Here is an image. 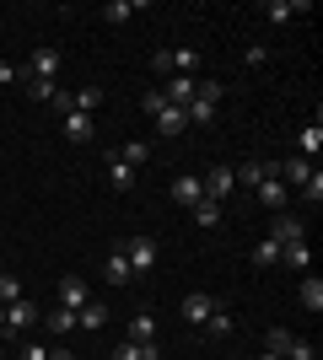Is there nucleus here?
Instances as JSON below:
<instances>
[{"label":"nucleus","instance_id":"1","mask_svg":"<svg viewBox=\"0 0 323 360\" xmlns=\"http://www.w3.org/2000/svg\"><path fill=\"white\" fill-rule=\"evenodd\" d=\"M119 253L129 258V274H151V269H156V253H162V248H156V237H146V231H140V237L124 242Z\"/></svg>","mask_w":323,"mask_h":360},{"label":"nucleus","instance_id":"2","mask_svg":"<svg viewBox=\"0 0 323 360\" xmlns=\"http://www.w3.org/2000/svg\"><path fill=\"white\" fill-rule=\"evenodd\" d=\"M215 103H221V86H215V81H200L194 103L184 108V119H189V124H210V119H215Z\"/></svg>","mask_w":323,"mask_h":360},{"label":"nucleus","instance_id":"3","mask_svg":"<svg viewBox=\"0 0 323 360\" xmlns=\"http://www.w3.org/2000/svg\"><path fill=\"white\" fill-rule=\"evenodd\" d=\"M253 194H259V205H264V210H286V199H291V188H286V183H280V172L270 167V172L259 178V188H253Z\"/></svg>","mask_w":323,"mask_h":360},{"label":"nucleus","instance_id":"4","mask_svg":"<svg viewBox=\"0 0 323 360\" xmlns=\"http://www.w3.org/2000/svg\"><path fill=\"white\" fill-rule=\"evenodd\" d=\"M167 97V108H189L194 103V91H200V75H167V86H156Z\"/></svg>","mask_w":323,"mask_h":360},{"label":"nucleus","instance_id":"5","mask_svg":"<svg viewBox=\"0 0 323 360\" xmlns=\"http://www.w3.org/2000/svg\"><path fill=\"white\" fill-rule=\"evenodd\" d=\"M205 199H210V205H227L232 199V188H237V178H232V167H210V172H205Z\"/></svg>","mask_w":323,"mask_h":360},{"label":"nucleus","instance_id":"6","mask_svg":"<svg viewBox=\"0 0 323 360\" xmlns=\"http://www.w3.org/2000/svg\"><path fill=\"white\" fill-rule=\"evenodd\" d=\"M22 70H27V81H54V75H60V54H54V49H32Z\"/></svg>","mask_w":323,"mask_h":360},{"label":"nucleus","instance_id":"7","mask_svg":"<svg viewBox=\"0 0 323 360\" xmlns=\"http://www.w3.org/2000/svg\"><path fill=\"white\" fill-rule=\"evenodd\" d=\"M215 307H221V301H215L210 290H189V296H184V323H200V328H205V317H210Z\"/></svg>","mask_w":323,"mask_h":360},{"label":"nucleus","instance_id":"8","mask_svg":"<svg viewBox=\"0 0 323 360\" xmlns=\"http://www.w3.org/2000/svg\"><path fill=\"white\" fill-rule=\"evenodd\" d=\"M270 242H280V248H291V242H308V226L296 221V215H275V226H270Z\"/></svg>","mask_w":323,"mask_h":360},{"label":"nucleus","instance_id":"9","mask_svg":"<svg viewBox=\"0 0 323 360\" xmlns=\"http://www.w3.org/2000/svg\"><path fill=\"white\" fill-rule=\"evenodd\" d=\"M167 194H172V205L194 210V205L205 199V183H200V178H189V172H184V178H172V188H167Z\"/></svg>","mask_w":323,"mask_h":360},{"label":"nucleus","instance_id":"10","mask_svg":"<svg viewBox=\"0 0 323 360\" xmlns=\"http://www.w3.org/2000/svg\"><path fill=\"white\" fill-rule=\"evenodd\" d=\"M32 323H38V307H32L27 296H22V301H11V307H6V333H27Z\"/></svg>","mask_w":323,"mask_h":360},{"label":"nucleus","instance_id":"11","mask_svg":"<svg viewBox=\"0 0 323 360\" xmlns=\"http://www.w3.org/2000/svg\"><path fill=\"white\" fill-rule=\"evenodd\" d=\"M87 301H92V290H87V280H81V274H65V280H60V307H70V312H81Z\"/></svg>","mask_w":323,"mask_h":360},{"label":"nucleus","instance_id":"12","mask_svg":"<svg viewBox=\"0 0 323 360\" xmlns=\"http://www.w3.org/2000/svg\"><path fill=\"white\" fill-rule=\"evenodd\" d=\"M92 135H97L92 113H65V140H76V146H81V140H92Z\"/></svg>","mask_w":323,"mask_h":360},{"label":"nucleus","instance_id":"13","mask_svg":"<svg viewBox=\"0 0 323 360\" xmlns=\"http://www.w3.org/2000/svg\"><path fill=\"white\" fill-rule=\"evenodd\" d=\"M103 280H108V285H129V280H135V274H129V258H124L119 248L108 253V264H103Z\"/></svg>","mask_w":323,"mask_h":360},{"label":"nucleus","instance_id":"14","mask_svg":"<svg viewBox=\"0 0 323 360\" xmlns=\"http://www.w3.org/2000/svg\"><path fill=\"white\" fill-rule=\"evenodd\" d=\"M103 323H108V307H103V301H87V307H81V312H76V328H87V333H97V328H103Z\"/></svg>","mask_w":323,"mask_h":360},{"label":"nucleus","instance_id":"15","mask_svg":"<svg viewBox=\"0 0 323 360\" xmlns=\"http://www.w3.org/2000/svg\"><path fill=\"white\" fill-rule=\"evenodd\" d=\"M44 328L54 333V339H65V333H76V312H70V307H54V312L44 317Z\"/></svg>","mask_w":323,"mask_h":360},{"label":"nucleus","instance_id":"16","mask_svg":"<svg viewBox=\"0 0 323 360\" xmlns=\"http://www.w3.org/2000/svg\"><path fill=\"white\" fill-rule=\"evenodd\" d=\"M275 172H280V183H291V188H302V183L312 178V162H302V156H291V162H286V167H275Z\"/></svg>","mask_w":323,"mask_h":360},{"label":"nucleus","instance_id":"17","mask_svg":"<svg viewBox=\"0 0 323 360\" xmlns=\"http://www.w3.org/2000/svg\"><path fill=\"white\" fill-rule=\"evenodd\" d=\"M189 119H184V108H162L156 113V135H184Z\"/></svg>","mask_w":323,"mask_h":360},{"label":"nucleus","instance_id":"18","mask_svg":"<svg viewBox=\"0 0 323 360\" xmlns=\"http://www.w3.org/2000/svg\"><path fill=\"white\" fill-rule=\"evenodd\" d=\"M296 146H302V162H312V156H318V150H323V124L312 119L308 129H302V135H296Z\"/></svg>","mask_w":323,"mask_h":360},{"label":"nucleus","instance_id":"19","mask_svg":"<svg viewBox=\"0 0 323 360\" xmlns=\"http://www.w3.org/2000/svg\"><path fill=\"white\" fill-rule=\"evenodd\" d=\"M302 11H308L302 0H270V6H264V16H270V22H296Z\"/></svg>","mask_w":323,"mask_h":360},{"label":"nucleus","instance_id":"20","mask_svg":"<svg viewBox=\"0 0 323 360\" xmlns=\"http://www.w3.org/2000/svg\"><path fill=\"white\" fill-rule=\"evenodd\" d=\"M103 162H108V183H113V188H129V183H135V167H124L113 150H103Z\"/></svg>","mask_w":323,"mask_h":360},{"label":"nucleus","instance_id":"21","mask_svg":"<svg viewBox=\"0 0 323 360\" xmlns=\"http://www.w3.org/2000/svg\"><path fill=\"white\" fill-rule=\"evenodd\" d=\"M97 108H103V91H97V86L70 91V113H97Z\"/></svg>","mask_w":323,"mask_h":360},{"label":"nucleus","instance_id":"22","mask_svg":"<svg viewBox=\"0 0 323 360\" xmlns=\"http://www.w3.org/2000/svg\"><path fill=\"white\" fill-rule=\"evenodd\" d=\"M113 156H119L124 167H146V156H151V146H146V140H129V146H113Z\"/></svg>","mask_w":323,"mask_h":360},{"label":"nucleus","instance_id":"23","mask_svg":"<svg viewBox=\"0 0 323 360\" xmlns=\"http://www.w3.org/2000/svg\"><path fill=\"white\" fill-rule=\"evenodd\" d=\"M151 339H156V317H146V312L129 317V345H151Z\"/></svg>","mask_w":323,"mask_h":360},{"label":"nucleus","instance_id":"24","mask_svg":"<svg viewBox=\"0 0 323 360\" xmlns=\"http://www.w3.org/2000/svg\"><path fill=\"white\" fill-rule=\"evenodd\" d=\"M135 11H140L135 0H108V6H103V22H113V27H119V22H129Z\"/></svg>","mask_w":323,"mask_h":360},{"label":"nucleus","instance_id":"25","mask_svg":"<svg viewBox=\"0 0 323 360\" xmlns=\"http://www.w3.org/2000/svg\"><path fill=\"white\" fill-rule=\"evenodd\" d=\"M172 75H200V54L194 49H172Z\"/></svg>","mask_w":323,"mask_h":360},{"label":"nucleus","instance_id":"26","mask_svg":"<svg viewBox=\"0 0 323 360\" xmlns=\"http://www.w3.org/2000/svg\"><path fill=\"white\" fill-rule=\"evenodd\" d=\"M205 328H210V333H215V339H227V333H232V328H237V317H232V312H227V307H215V312H210V317H205Z\"/></svg>","mask_w":323,"mask_h":360},{"label":"nucleus","instance_id":"27","mask_svg":"<svg viewBox=\"0 0 323 360\" xmlns=\"http://www.w3.org/2000/svg\"><path fill=\"white\" fill-rule=\"evenodd\" d=\"M291 339H296L291 328H270V333H264V349H270V355H280V360H286V349H291Z\"/></svg>","mask_w":323,"mask_h":360},{"label":"nucleus","instance_id":"28","mask_svg":"<svg viewBox=\"0 0 323 360\" xmlns=\"http://www.w3.org/2000/svg\"><path fill=\"white\" fill-rule=\"evenodd\" d=\"M302 307H308V312H323V280H318V274L302 280Z\"/></svg>","mask_w":323,"mask_h":360},{"label":"nucleus","instance_id":"29","mask_svg":"<svg viewBox=\"0 0 323 360\" xmlns=\"http://www.w3.org/2000/svg\"><path fill=\"white\" fill-rule=\"evenodd\" d=\"M280 264H291V269H308V264H312L308 242H291V248H280Z\"/></svg>","mask_w":323,"mask_h":360},{"label":"nucleus","instance_id":"30","mask_svg":"<svg viewBox=\"0 0 323 360\" xmlns=\"http://www.w3.org/2000/svg\"><path fill=\"white\" fill-rule=\"evenodd\" d=\"M264 172H270L264 162H243V167H232V178H237V183H248V188H259V178H264Z\"/></svg>","mask_w":323,"mask_h":360},{"label":"nucleus","instance_id":"31","mask_svg":"<svg viewBox=\"0 0 323 360\" xmlns=\"http://www.w3.org/2000/svg\"><path fill=\"white\" fill-rule=\"evenodd\" d=\"M253 264H259V269H275V264H280V242L264 237L259 248H253Z\"/></svg>","mask_w":323,"mask_h":360},{"label":"nucleus","instance_id":"32","mask_svg":"<svg viewBox=\"0 0 323 360\" xmlns=\"http://www.w3.org/2000/svg\"><path fill=\"white\" fill-rule=\"evenodd\" d=\"M22 91H27L32 103H49V97L60 91V81H22Z\"/></svg>","mask_w":323,"mask_h":360},{"label":"nucleus","instance_id":"33","mask_svg":"<svg viewBox=\"0 0 323 360\" xmlns=\"http://www.w3.org/2000/svg\"><path fill=\"white\" fill-rule=\"evenodd\" d=\"M11 301H22V280H16V274H0V307H11Z\"/></svg>","mask_w":323,"mask_h":360},{"label":"nucleus","instance_id":"34","mask_svg":"<svg viewBox=\"0 0 323 360\" xmlns=\"http://www.w3.org/2000/svg\"><path fill=\"white\" fill-rule=\"evenodd\" d=\"M286 360H318V345H312V339H291Z\"/></svg>","mask_w":323,"mask_h":360},{"label":"nucleus","instance_id":"35","mask_svg":"<svg viewBox=\"0 0 323 360\" xmlns=\"http://www.w3.org/2000/svg\"><path fill=\"white\" fill-rule=\"evenodd\" d=\"M22 81H27V70H22V65L0 60V86H22Z\"/></svg>","mask_w":323,"mask_h":360},{"label":"nucleus","instance_id":"36","mask_svg":"<svg viewBox=\"0 0 323 360\" xmlns=\"http://www.w3.org/2000/svg\"><path fill=\"white\" fill-rule=\"evenodd\" d=\"M194 221H200V226H215V221H221V205H210V199H200V205H194Z\"/></svg>","mask_w":323,"mask_h":360},{"label":"nucleus","instance_id":"37","mask_svg":"<svg viewBox=\"0 0 323 360\" xmlns=\"http://www.w3.org/2000/svg\"><path fill=\"white\" fill-rule=\"evenodd\" d=\"M302 199H312V205L323 199V172H318V167H312V178L302 183Z\"/></svg>","mask_w":323,"mask_h":360},{"label":"nucleus","instance_id":"38","mask_svg":"<svg viewBox=\"0 0 323 360\" xmlns=\"http://www.w3.org/2000/svg\"><path fill=\"white\" fill-rule=\"evenodd\" d=\"M151 70L156 75H172V49H156V54H151Z\"/></svg>","mask_w":323,"mask_h":360},{"label":"nucleus","instance_id":"39","mask_svg":"<svg viewBox=\"0 0 323 360\" xmlns=\"http://www.w3.org/2000/svg\"><path fill=\"white\" fill-rule=\"evenodd\" d=\"M140 108H146V113H151V119H156V113L167 108V97H162V91H146V97H140Z\"/></svg>","mask_w":323,"mask_h":360},{"label":"nucleus","instance_id":"40","mask_svg":"<svg viewBox=\"0 0 323 360\" xmlns=\"http://www.w3.org/2000/svg\"><path fill=\"white\" fill-rule=\"evenodd\" d=\"M49 108H54V113L65 119V113H70V91H54V97H49Z\"/></svg>","mask_w":323,"mask_h":360},{"label":"nucleus","instance_id":"41","mask_svg":"<svg viewBox=\"0 0 323 360\" xmlns=\"http://www.w3.org/2000/svg\"><path fill=\"white\" fill-rule=\"evenodd\" d=\"M264 60H270V54H264V49H259V44H248V54H243V65H253V70H259V65H264Z\"/></svg>","mask_w":323,"mask_h":360},{"label":"nucleus","instance_id":"42","mask_svg":"<svg viewBox=\"0 0 323 360\" xmlns=\"http://www.w3.org/2000/svg\"><path fill=\"white\" fill-rule=\"evenodd\" d=\"M113 360H140V349H135V345H129V339H124V345H119V349H113Z\"/></svg>","mask_w":323,"mask_h":360},{"label":"nucleus","instance_id":"43","mask_svg":"<svg viewBox=\"0 0 323 360\" xmlns=\"http://www.w3.org/2000/svg\"><path fill=\"white\" fill-rule=\"evenodd\" d=\"M140 349V360H162V345H156V339H151V345H135Z\"/></svg>","mask_w":323,"mask_h":360},{"label":"nucleus","instance_id":"44","mask_svg":"<svg viewBox=\"0 0 323 360\" xmlns=\"http://www.w3.org/2000/svg\"><path fill=\"white\" fill-rule=\"evenodd\" d=\"M22 360H49V345H27V349H22Z\"/></svg>","mask_w":323,"mask_h":360},{"label":"nucleus","instance_id":"45","mask_svg":"<svg viewBox=\"0 0 323 360\" xmlns=\"http://www.w3.org/2000/svg\"><path fill=\"white\" fill-rule=\"evenodd\" d=\"M49 360H76V355H70L65 345H54V349H49Z\"/></svg>","mask_w":323,"mask_h":360},{"label":"nucleus","instance_id":"46","mask_svg":"<svg viewBox=\"0 0 323 360\" xmlns=\"http://www.w3.org/2000/svg\"><path fill=\"white\" fill-rule=\"evenodd\" d=\"M0 333H6V307H0Z\"/></svg>","mask_w":323,"mask_h":360},{"label":"nucleus","instance_id":"47","mask_svg":"<svg viewBox=\"0 0 323 360\" xmlns=\"http://www.w3.org/2000/svg\"><path fill=\"white\" fill-rule=\"evenodd\" d=\"M259 360H280V355H270V349H264V355H259Z\"/></svg>","mask_w":323,"mask_h":360}]
</instances>
